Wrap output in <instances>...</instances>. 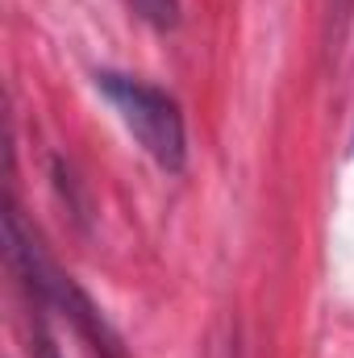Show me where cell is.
Returning a JSON list of instances; mask_svg holds the SVG:
<instances>
[{"mask_svg": "<svg viewBox=\"0 0 354 358\" xmlns=\"http://www.w3.org/2000/svg\"><path fill=\"white\" fill-rule=\"evenodd\" d=\"M96 92L108 100V108L117 113V121L129 129V138L142 146V155L163 167V171H183L187 163V129H183V113H179L176 96L163 88L125 76V71H96Z\"/></svg>", "mask_w": 354, "mask_h": 358, "instance_id": "cell-1", "label": "cell"}, {"mask_svg": "<svg viewBox=\"0 0 354 358\" xmlns=\"http://www.w3.org/2000/svg\"><path fill=\"white\" fill-rule=\"evenodd\" d=\"M4 242H8V259H13L17 275L25 279V287L42 304H50L59 317H67L76 325V334L88 342L92 350H100V358H121V346H117L113 329L104 325V317L96 313V304L71 283V275H63V271L55 267V259L42 250V242L34 238V229H25V221H21L17 208L4 213Z\"/></svg>", "mask_w": 354, "mask_h": 358, "instance_id": "cell-2", "label": "cell"}, {"mask_svg": "<svg viewBox=\"0 0 354 358\" xmlns=\"http://www.w3.org/2000/svg\"><path fill=\"white\" fill-rule=\"evenodd\" d=\"M134 4L142 8V17H150V21H159V25H176L179 21L176 0H134Z\"/></svg>", "mask_w": 354, "mask_h": 358, "instance_id": "cell-3", "label": "cell"}]
</instances>
